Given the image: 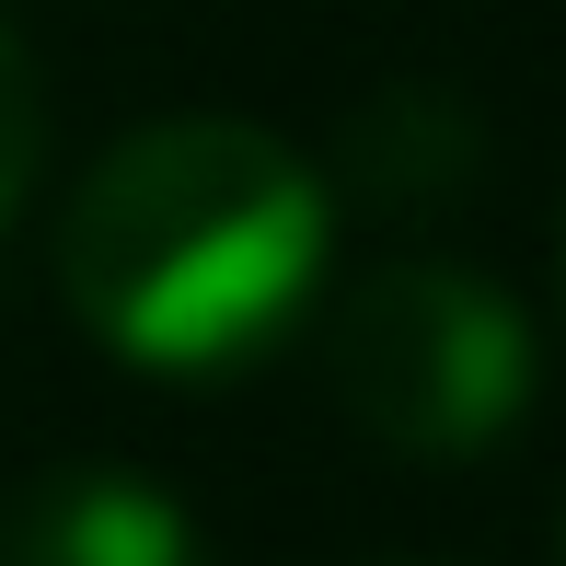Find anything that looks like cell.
<instances>
[{
  "mask_svg": "<svg viewBox=\"0 0 566 566\" xmlns=\"http://www.w3.org/2000/svg\"><path fill=\"white\" fill-rule=\"evenodd\" d=\"M336 186L254 116H150L59 209V301L116 370L231 394L313 324Z\"/></svg>",
  "mask_w": 566,
  "mask_h": 566,
  "instance_id": "6da1fadb",
  "label": "cell"
},
{
  "mask_svg": "<svg viewBox=\"0 0 566 566\" xmlns=\"http://www.w3.org/2000/svg\"><path fill=\"white\" fill-rule=\"evenodd\" d=\"M324 370L358 440L405 462H474L532 417L544 381V336L509 301V277L451 266V254H405L370 266L324 324Z\"/></svg>",
  "mask_w": 566,
  "mask_h": 566,
  "instance_id": "7a4b0ae2",
  "label": "cell"
},
{
  "mask_svg": "<svg viewBox=\"0 0 566 566\" xmlns=\"http://www.w3.org/2000/svg\"><path fill=\"white\" fill-rule=\"evenodd\" d=\"M0 566H209V532L139 462H46L0 497Z\"/></svg>",
  "mask_w": 566,
  "mask_h": 566,
  "instance_id": "3957f363",
  "label": "cell"
},
{
  "mask_svg": "<svg viewBox=\"0 0 566 566\" xmlns=\"http://www.w3.org/2000/svg\"><path fill=\"white\" fill-rule=\"evenodd\" d=\"M474 174H485V116L462 105L451 82H394V93H370V105L347 116L324 186L358 197V209H381V220H440Z\"/></svg>",
  "mask_w": 566,
  "mask_h": 566,
  "instance_id": "277c9868",
  "label": "cell"
},
{
  "mask_svg": "<svg viewBox=\"0 0 566 566\" xmlns=\"http://www.w3.org/2000/svg\"><path fill=\"white\" fill-rule=\"evenodd\" d=\"M35 163H46V105H35V59H23V35L0 23V231L23 220V197H35Z\"/></svg>",
  "mask_w": 566,
  "mask_h": 566,
  "instance_id": "5b68a950",
  "label": "cell"
},
{
  "mask_svg": "<svg viewBox=\"0 0 566 566\" xmlns=\"http://www.w3.org/2000/svg\"><path fill=\"white\" fill-rule=\"evenodd\" d=\"M555 290H566V220H555Z\"/></svg>",
  "mask_w": 566,
  "mask_h": 566,
  "instance_id": "8992f818",
  "label": "cell"
},
{
  "mask_svg": "<svg viewBox=\"0 0 566 566\" xmlns=\"http://www.w3.org/2000/svg\"><path fill=\"white\" fill-rule=\"evenodd\" d=\"M555 566H566V509H555Z\"/></svg>",
  "mask_w": 566,
  "mask_h": 566,
  "instance_id": "52a82bcc",
  "label": "cell"
}]
</instances>
